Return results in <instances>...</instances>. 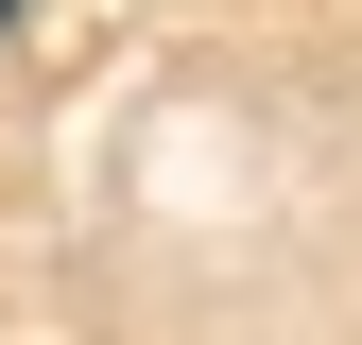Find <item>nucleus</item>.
<instances>
[{
    "label": "nucleus",
    "instance_id": "obj_1",
    "mask_svg": "<svg viewBox=\"0 0 362 345\" xmlns=\"http://www.w3.org/2000/svg\"><path fill=\"white\" fill-rule=\"evenodd\" d=\"M0 18H18V0H0Z\"/></svg>",
    "mask_w": 362,
    "mask_h": 345
}]
</instances>
